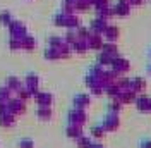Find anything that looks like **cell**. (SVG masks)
I'll return each mask as SVG.
<instances>
[{
	"label": "cell",
	"instance_id": "cell-1",
	"mask_svg": "<svg viewBox=\"0 0 151 148\" xmlns=\"http://www.w3.org/2000/svg\"><path fill=\"white\" fill-rule=\"evenodd\" d=\"M131 7L132 5L127 0H120V2L113 7V14H115V16H120V17H125V16L131 12Z\"/></svg>",
	"mask_w": 151,
	"mask_h": 148
},
{
	"label": "cell",
	"instance_id": "cell-2",
	"mask_svg": "<svg viewBox=\"0 0 151 148\" xmlns=\"http://www.w3.org/2000/svg\"><path fill=\"white\" fill-rule=\"evenodd\" d=\"M103 35L108 38L110 41H112V40H117V36H119V28H117V26H106V29L103 31Z\"/></svg>",
	"mask_w": 151,
	"mask_h": 148
}]
</instances>
